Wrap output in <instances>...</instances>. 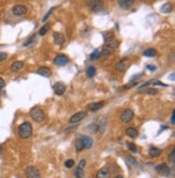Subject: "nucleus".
Masks as SVG:
<instances>
[{"instance_id": "obj_1", "label": "nucleus", "mask_w": 175, "mask_h": 178, "mask_svg": "<svg viewBox=\"0 0 175 178\" xmlns=\"http://www.w3.org/2000/svg\"><path fill=\"white\" fill-rule=\"evenodd\" d=\"M17 133H19V136L21 138H29L33 134V126L29 122H24L19 126L17 129Z\"/></svg>"}, {"instance_id": "obj_2", "label": "nucleus", "mask_w": 175, "mask_h": 178, "mask_svg": "<svg viewBox=\"0 0 175 178\" xmlns=\"http://www.w3.org/2000/svg\"><path fill=\"white\" fill-rule=\"evenodd\" d=\"M29 114H31V119L36 122H42L44 120V112H43V110L40 109L39 107H34V108L31 110Z\"/></svg>"}, {"instance_id": "obj_3", "label": "nucleus", "mask_w": 175, "mask_h": 178, "mask_svg": "<svg viewBox=\"0 0 175 178\" xmlns=\"http://www.w3.org/2000/svg\"><path fill=\"white\" fill-rule=\"evenodd\" d=\"M88 6L92 12H95V13L101 12L104 9V2L102 0H91L88 3Z\"/></svg>"}, {"instance_id": "obj_4", "label": "nucleus", "mask_w": 175, "mask_h": 178, "mask_svg": "<svg viewBox=\"0 0 175 178\" xmlns=\"http://www.w3.org/2000/svg\"><path fill=\"white\" fill-rule=\"evenodd\" d=\"M26 178H41L39 170L35 166H28L25 170Z\"/></svg>"}, {"instance_id": "obj_5", "label": "nucleus", "mask_w": 175, "mask_h": 178, "mask_svg": "<svg viewBox=\"0 0 175 178\" xmlns=\"http://www.w3.org/2000/svg\"><path fill=\"white\" fill-rule=\"evenodd\" d=\"M156 170H157L158 174L162 175V176H169L170 173H171V170H170V167L167 166V163H162V164L157 165Z\"/></svg>"}, {"instance_id": "obj_6", "label": "nucleus", "mask_w": 175, "mask_h": 178, "mask_svg": "<svg viewBox=\"0 0 175 178\" xmlns=\"http://www.w3.org/2000/svg\"><path fill=\"white\" fill-rule=\"evenodd\" d=\"M12 13L16 16H22L25 15L27 13V8L23 4H16L12 8Z\"/></svg>"}, {"instance_id": "obj_7", "label": "nucleus", "mask_w": 175, "mask_h": 178, "mask_svg": "<svg viewBox=\"0 0 175 178\" xmlns=\"http://www.w3.org/2000/svg\"><path fill=\"white\" fill-rule=\"evenodd\" d=\"M85 160L82 159L78 164V167L75 170V176L76 178H83L84 177V166H85Z\"/></svg>"}, {"instance_id": "obj_8", "label": "nucleus", "mask_w": 175, "mask_h": 178, "mask_svg": "<svg viewBox=\"0 0 175 178\" xmlns=\"http://www.w3.org/2000/svg\"><path fill=\"white\" fill-rule=\"evenodd\" d=\"M133 118H134V112H133V110H131V109H126L121 114V121L124 122V123L131 122L133 120Z\"/></svg>"}, {"instance_id": "obj_9", "label": "nucleus", "mask_w": 175, "mask_h": 178, "mask_svg": "<svg viewBox=\"0 0 175 178\" xmlns=\"http://www.w3.org/2000/svg\"><path fill=\"white\" fill-rule=\"evenodd\" d=\"M129 57H124V58H122L121 61L118 62L117 64H116V69L119 70V71H126L128 67H129Z\"/></svg>"}, {"instance_id": "obj_10", "label": "nucleus", "mask_w": 175, "mask_h": 178, "mask_svg": "<svg viewBox=\"0 0 175 178\" xmlns=\"http://www.w3.org/2000/svg\"><path fill=\"white\" fill-rule=\"evenodd\" d=\"M68 57L66 56V55H63V54H60V55H57L55 58H54L53 63L57 66H65V65L68 63Z\"/></svg>"}, {"instance_id": "obj_11", "label": "nucleus", "mask_w": 175, "mask_h": 178, "mask_svg": "<svg viewBox=\"0 0 175 178\" xmlns=\"http://www.w3.org/2000/svg\"><path fill=\"white\" fill-rule=\"evenodd\" d=\"M53 90L56 95H63L66 91V85L63 82H56L53 85Z\"/></svg>"}, {"instance_id": "obj_12", "label": "nucleus", "mask_w": 175, "mask_h": 178, "mask_svg": "<svg viewBox=\"0 0 175 178\" xmlns=\"http://www.w3.org/2000/svg\"><path fill=\"white\" fill-rule=\"evenodd\" d=\"M78 138H79L82 143H83L84 145V148H87V149H90V148L93 146V140H92L91 137L87 136V135H79L78 136Z\"/></svg>"}, {"instance_id": "obj_13", "label": "nucleus", "mask_w": 175, "mask_h": 178, "mask_svg": "<svg viewBox=\"0 0 175 178\" xmlns=\"http://www.w3.org/2000/svg\"><path fill=\"white\" fill-rule=\"evenodd\" d=\"M87 117V112H84V111H80V112H77V114H75L74 116H72V118H70V123H77V122L81 121L82 119H84V118Z\"/></svg>"}, {"instance_id": "obj_14", "label": "nucleus", "mask_w": 175, "mask_h": 178, "mask_svg": "<svg viewBox=\"0 0 175 178\" xmlns=\"http://www.w3.org/2000/svg\"><path fill=\"white\" fill-rule=\"evenodd\" d=\"M53 39H54V43L57 46H63L65 42V37L64 35L61 33H54L53 34Z\"/></svg>"}, {"instance_id": "obj_15", "label": "nucleus", "mask_w": 175, "mask_h": 178, "mask_svg": "<svg viewBox=\"0 0 175 178\" xmlns=\"http://www.w3.org/2000/svg\"><path fill=\"white\" fill-rule=\"evenodd\" d=\"M134 1L135 0H118L117 2H118V6L120 8L123 9V10H126V9L131 8L133 6Z\"/></svg>"}, {"instance_id": "obj_16", "label": "nucleus", "mask_w": 175, "mask_h": 178, "mask_svg": "<svg viewBox=\"0 0 175 178\" xmlns=\"http://www.w3.org/2000/svg\"><path fill=\"white\" fill-rule=\"evenodd\" d=\"M37 73L40 75V76H42V77H46V78H50V77L52 76V71H51V69H50L49 67H44V66L38 68Z\"/></svg>"}, {"instance_id": "obj_17", "label": "nucleus", "mask_w": 175, "mask_h": 178, "mask_svg": "<svg viewBox=\"0 0 175 178\" xmlns=\"http://www.w3.org/2000/svg\"><path fill=\"white\" fill-rule=\"evenodd\" d=\"M95 178H110V172L107 167L101 168V170L96 173V177Z\"/></svg>"}, {"instance_id": "obj_18", "label": "nucleus", "mask_w": 175, "mask_h": 178, "mask_svg": "<svg viewBox=\"0 0 175 178\" xmlns=\"http://www.w3.org/2000/svg\"><path fill=\"white\" fill-rule=\"evenodd\" d=\"M23 65H24L23 62H14V63L11 65L10 69H11V71H13V72H17L23 68Z\"/></svg>"}, {"instance_id": "obj_19", "label": "nucleus", "mask_w": 175, "mask_h": 178, "mask_svg": "<svg viewBox=\"0 0 175 178\" xmlns=\"http://www.w3.org/2000/svg\"><path fill=\"white\" fill-rule=\"evenodd\" d=\"M172 9H173V4L171 3V2H165V3L161 7V12L162 13H164V14H167V13H170V12L172 11Z\"/></svg>"}, {"instance_id": "obj_20", "label": "nucleus", "mask_w": 175, "mask_h": 178, "mask_svg": "<svg viewBox=\"0 0 175 178\" xmlns=\"http://www.w3.org/2000/svg\"><path fill=\"white\" fill-rule=\"evenodd\" d=\"M160 154H161V150H160L159 148L150 147V149H149V155H150L151 158H157V157H159Z\"/></svg>"}, {"instance_id": "obj_21", "label": "nucleus", "mask_w": 175, "mask_h": 178, "mask_svg": "<svg viewBox=\"0 0 175 178\" xmlns=\"http://www.w3.org/2000/svg\"><path fill=\"white\" fill-rule=\"evenodd\" d=\"M126 135L131 138H136L137 135H138V132H137V130H135L134 127H129V129H126Z\"/></svg>"}, {"instance_id": "obj_22", "label": "nucleus", "mask_w": 175, "mask_h": 178, "mask_svg": "<svg viewBox=\"0 0 175 178\" xmlns=\"http://www.w3.org/2000/svg\"><path fill=\"white\" fill-rule=\"evenodd\" d=\"M104 106V103L103 102H99V103H93V104H91L90 106H89V108L92 110V111H96V110L101 109V108H103Z\"/></svg>"}, {"instance_id": "obj_23", "label": "nucleus", "mask_w": 175, "mask_h": 178, "mask_svg": "<svg viewBox=\"0 0 175 178\" xmlns=\"http://www.w3.org/2000/svg\"><path fill=\"white\" fill-rule=\"evenodd\" d=\"M143 55L146 57H155L157 55V51L155 49H147L146 51H144Z\"/></svg>"}, {"instance_id": "obj_24", "label": "nucleus", "mask_w": 175, "mask_h": 178, "mask_svg": "<svg viewBox=\"0 0 175 178\" xmlns=\"http://www.w3.org/2000/svg\"><path fill=\"white\" fill-rule=\"evenodd\" d=\"M96 75V69L94 66H89L87 69V76L89 78H93Z\"/></svg>"}, {"instance_id": "obj_25", "label": "nucleus", "mask_w": 175, "mask_h": 178, "mask_svg": "<svg viewBox=\"0 0 175 178\" xmlns=\"http://www.w3.org/2000/svg\"><path fill=\"white\" fill-rule=\"evenodd\" d=\"M126 163H128L129 165H131V166H133V167H135V166L138 165V163L136 162V160L134 159L133 157H126Z\"/></svg>"}, {"instance_id": "obj_26", "label": "nucleus", "mask_w": 175, "mask_h": 178, "mask_svg": "<svg viewBox=\"0 0 175 178\" xmlns=\"http://www.w3.org/2000/svg\"><path fill=\"white\" fill-rule=\"evenodd\" d=\"M75 147H76L77 151L80 152V151H82V150L84 149V145H83V143H82V141L78 138V139L76 140V143H75Z\"/></svg>"}, {"instance_id": "obj_27", "label": "nucleus", "mask_w": 175, "mask_h": 178, "mask_svg": "<svg viewBox=\"0 0 175 178\" xmlns=\"http://www.w3.org/2000/svg\"><path fill=\"white\" fill-rule=\"evenodd\" d=\"M49 29H50V25L49 24H44L43 26L40 28V30H39V35L40 36H44V35L49 31Z\"/></svg>"}, {"instance_id": "obj_28", "label": "nucleus", "mask_w": 175, "mask_h": 178, "mask_svg": "<svg viewBox=\"0 0 175 178\" xmlns=\"http://www.w3.org/2000/svg\"><path fill=\"white\" fill-rule=\"evenodd\" d=\"M99 54H101V52H99V50H94L93 52L91 53V55H90V58H91L92 61H95V60H97V58H99Z\"/></svg>"}, {"instance_id": "obj_29", "label": "nucleus", "mask_w": 175, "mask_h": 178, "mask_svg": "<svg viewBox=\"0 0 175 178\" xmlns=\"http://www.w3.org/2000/svg\"><path fill=\"white\" fill-rule=\"evenodd\" d=\"M103 36H104V40H105V42L109 41V40H111V39H114V35H112V33H111V31H108V33H104Z\"/></svg>"}, {"instance_id": "obj_30", "label": "nucleus", "mask_w": 175, "mask_h": 178, "mask_svg": "<svg viewBox=\"0 0 175 178\" xmlns=\"http://www.w3.org/2000/svg\"><path fill=\"white\" fill-rule=\"evenodd\" d=\"M34 41H35V36H31V37H29V38L27 39L26 41L24 42V43H23V46H25V48H26V46H31V43H33Z\"/></svg>"}, {"instance_id": "obj_31", "label": "nucleus", "mask_w": 175, "mask_h": 178, "mask_svg": "<svg viewBox=\"0 0 175 178\" xmlns=\"http://www.w3.org/2000/svg\"><path fill=\"white\" fill-rule=\"evenodd\" d=\"M74 165H75V161H74V160H67V161L65 162V167H66V168H72Z\"/></svg>"}, {"instance_id": "obj_32", "label": "nucleus", "mask_w": 175, "mask_h": 178, "mask_svg": "<svg viewBox=\"0 0 175 178\" xmlns=\"http://www.w3.org/2000/svg\"><path fill=\"white\" fill-rule=\"evenodd\" d=\"M55 9H56V7H53V8L50 9L49 12H48V13H47L46 15H44V17H43V19H42V22H47V19H48V17H49V16L51 15V14H52V12H53L54 10H55Z\"/></svg>"}, {"instance_id": "obj_33", "label": "nucleus", "mask_w": 175, "mask_h": 178, "mask_svg": "<svg viewBox=\"0 0 175 178\" xmlns=\"http://www.w3.org/2000/svg\"><path fill=\"white\" fill-rule=\"evenodd\" d=\"M144 76V72H141V73H137V75H134V76L131 77V79H130V81H136L137 79H140V78H142V77Z\"/></svg>"}, {"instance_id": "obj_34", "label": "nucleus", "mask_w": 175, "mask_h": 178, "mask_svg": "<svg viewBox=\"0 0 175 178\" xmlns=\"http://www.w3.org/2000/svg\"><path fill=\"white\" fill-rule=\"evenodd\" d=\"M88 131H92L93 133L97 132V125L96 124H91L89 127H88Z\"/></svg>"}, {"instance_id": "obj_35", "label": "nucleus", "mask_w": 175, "mask_h": 178, "mask_svg": "<svg viewBox=\"0 0 175 178\" xmlns=\"http://www.w3.org/2000/svg\"><path fill=\"white\" fill-rule=\"evenodd\" d=\"M128 147H129V149L132 152H135V153L137 152V148H136V146H135L134 144H128Z\"/></svg>"}, {"instance_id": "obj_36", "label": "nucleus", "mask_w": 175, "mask_h": 178, "mask_svg": "<svg viewBox=\"0 0 175 178\" xmlns=\"http://www.w3.org/2000/svg\"><path fill=\"white\" fill-rule=\"evenodd\" d=\"M174 159H175V149H173L171 151V154L169 155V160H170L172 163H174Z\"/></svg>"}, {"instance_id": "obj_37", "label": "nucleus", "mask_w": 175, "mask_h": 178, "mask_svg": "<svg viewBox=\"0 0 175 178\" xmlns=\"http://www.w3.org/2000/svg\"><path fill=\"white\" fill-rule=\"evenodd\" d=\"M7 57H8V54L4 53V52H0V62L6 61V60H7Z\"/></svg>"}, {"instance_id": "obj_38", "label": "nucleus", "mask_w": 175, "mask_h": 178, "mask_svg": "<svg viewBox=\"0 0 175 178\" xmlns=\"http://www.w3.org/2000/svg\"><path fill=\"white\" fill-rule=\"evenodd\" d=\"M147 93H148V94H150V95H156L157 93H158V91H157L156 89H150V90H148V91H147Z\"/></svg>"}, {"instance_id": "obj_39", "label": "nucleus", "mask_w": 175, "mask_h": 178, "mask_svg": "<svg viewBox=\"0 0 175 178\" xmlns=\"http://www.w3.org/2000/svg\"><path fill=\"white\" fill-rule=\"evenodd\" d=\"M78 127V125H75V126H69V127H67V129H65V133H68L70 132V131H72V130H75Z\"/></svg>"}, {"instance_id": "obj_40", "label": "nucleus", "mask_w": 175, "mask_h": 178, "mask_svg": "<svg viewBox=\"0 0 175 178\" xmlns=\"http://www.w3.org/2000/svg\"><path fill=\"white\" fill-rule=\"evenodd\" d=\"M6 87V82H4V80L2 78H0V91Z\"/></svg>"}, {"instance_id": "obj_41", "label": "nucleus", "mask_w": 175, "mask_h": 178, "mask_svg": "<svg viewBox=\"0 0 175 178\" xmlns=\"http://www.w3.org/2000/svg\"><path fill=\"white\" fill-rule=\"evenodd\" d=\"M171 123L175 124V118H174V110L172 111V116H171Z\"/></svg>"}, {"instance_id": "obj_42", "label": "nucleus", "mask_w": 175, "mask_h": 178, "mask_svg": "<svg viewBox=\"0 0 175 178\" xmlns=\"http://www.w3.org/2000/svg\"><path fill=\"white\" fill-rule=\"evenodd\" d=\"M147 68H148L149 70H156V67H155V66H150V65L147 66Z\"/></svg>"}, {"instance_id": "obj_43", "label": "nucleus", "mask_w": 175, "mask_h": 178, "mask_svg": "<svg viewBox=\"0 0 175 178\" xmlns=\"http://www.w3.org/2000/svg\"><path fill=\"white\" fill-rule=\"evenodd\" d=\"M174 78H175V75H174V73H172L171 76H170V79H171L172 81H174Z\"/></svg>"}, {"instance_id": "obj_44", "label": "nucleus", "mask_w": 175, "mask_h": 178, "mask_svg": "<svg viewBox=\"0 0 175 178\" xmlns=\"http://www.w3.org/2000/svg\"><path fill=\"white\" fill-rule=\"evenodd\" d=\"M114 178H123V176H122V175H116Z\"/></svg>"}, {"instance_id": "obj_45", "label": "nucleus", "mask_w": 175, "mask_h": 178, "mask_svg": "<svg viewBox=\"0 0 175 178\" xmlns=\"http://www.w3.org/2000/svg\"><path fill=\"white\" fill-rule=\"evenodd\" d=\"M2 150H3V147H2V146H1V145H0V154H1V153H2Z\"/></svg>"}]
</instances>
